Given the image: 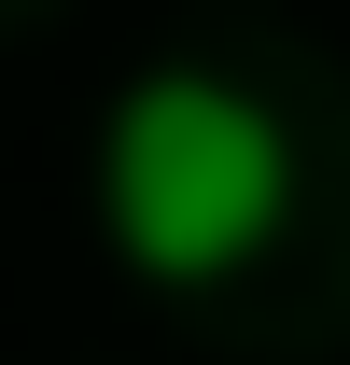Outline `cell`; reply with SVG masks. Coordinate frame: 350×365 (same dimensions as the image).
I'll return each instance as SVG.
<instances>
[{"label":"cell","mask_w":350,"mask_h":365,"mask_svg":"<svg viewBox=\"0 0 350 365\" xmlns=\"http://www.w3.org/2000/svg\"><path fill=\"white\" fill-rule=\"evenodd\" d=\"M295 211V140L211 56L140 71L98 113V225L140 281H238Z\"/></svg>","instance_id":"cell-1"}]
</instances>
